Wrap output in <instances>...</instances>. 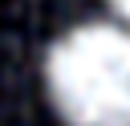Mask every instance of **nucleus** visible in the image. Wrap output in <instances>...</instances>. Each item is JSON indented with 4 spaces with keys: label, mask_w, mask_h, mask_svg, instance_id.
<instances>
[{
    "label": "nucleus",
    "mask_w": 130,
    "mask_h": 126,
    "mask_svg": "<svg viewBox=\"0 0 130 126\" xmlns=\"http://www.w3.org/2000/svg\"><path fill=\"white\" fill-rule=\"evenodd\" d=\"M49 93L69 126H130V33L81 24L49 53Z\"/></svg>",
    "instance_id": "1"
},
{
    "label": "nucleus",
    "mask_w": 130,
    "mask_h": 126,
    "mask_svg": "<svg viewBox=\"0 0 130 126\" xmlns=\"http://www.w3.org/2000/svg\"><path fill=\"white\" fill-rule=\"evenodd\" d=\"M114 8H118L122 16H130V0H114Z\"/></svg>",
    "instance_id": "2"
}]
</instances>
